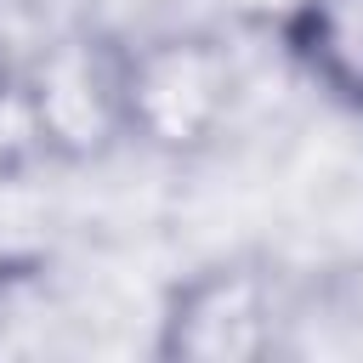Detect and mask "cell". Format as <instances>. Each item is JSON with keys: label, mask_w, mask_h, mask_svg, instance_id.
<instances>
[{"label": "cell", "mask_w": 363, "mask_h": 363, "mask_svg": "<svg viewBox=\"0 0 363 363\" xmlns=\"http://www.w3.org/2000/svg\"><path fill=\"white\" fill-rule=\"evenodd\" d=\"M6 91H11V74H6V57H0V102H6Z\"/></svg>", "instance_id": "5"}, {"label": "cell", "mask_w": 363, "mask_h": 363, "mask_svg": "<svg viewBox=\"0 0 363 363\" xmlns=\"http://www.w3.org/2000/svg\"><path fill=\"white\" fill-rule=\"evenodd\" d=\"M125 57L130 45L79 28L34 57L17 85V113L40 153L51 159H102L125 142Z\"/></svg>", "instance_id": "2"}, {"label": "cell", "mask_w": 363, "mask_h": 363, "mask_svg": "<svg viewBox=\"0 0 363 363\" xmlns=\"http://www.w3.org/2000/svg\"><path fill=\"white\" fill-rule=\"evenodd\" d=\"M238 102V57L204 34H159L125 57V142L153 153H199L221 136Z\"/></svg>", "instance_id": "1"}, {"label": "cell", "mask_w": 363, "mask_h": 363, "mask_svg": "<svg viewBox=\"0 0 363 363\" xmlns=\"http://www.w3.org/2000/svg\"><path fill=\"white\" fill-rule=\"evenodd\" d=\"M284 40L323 96L363 113V0H295Z\"/></svg>", "instance_id": "4"}, {"label": "cell", "mask_w": 363, "mask_h": 363, "mask_svg": "<svg viewBox=\"0 0 363 363\" xmlns=\"http://www.w3.org/2000/svg\"><path fill=\"white\" fill-rule=\"evenodd\" d=\"M278 340V289L261 261H216L182 278L159 312V357L170 363H261Z\"/></svg>", "instance_id": "3"}]
</instances>
